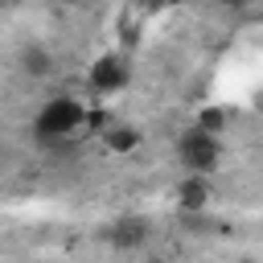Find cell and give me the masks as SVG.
Wrapping results in <instances>:
<instances>
[{"mask_svg":"<svg viewBox=\"0 0 263 263\" xmlns=\"http://www.w3.org/2000/svg\"><path fill=\"white\" fill-rule=\"evenodd\" d=\"M82 103L70 95H53L37 115H33V140L45 148H66L74 136H82Z\"/></svg>","mask_w":263,"mask_h":263,"instance_id":"cell-1","label":"cell"},{"mask_svg":"<svg viewBox=\"0 0 263 263\" xmlns=\"http://www.w3.org/2000/svg\"><path fill=\"white\" fill-rule=\"evenodd\" d=\"M177 156L189 173H218V160H222V140L210 136V132H197L189 127L181 140H177Z\"/></svg>","mask_w":263,"mask_h":263,"instance_id":"cell-2","label":"cell"},{"mask_svg":"<svg viewBox=\"0 0 263 263\" xmlns=\"http://www.w3.org/2000/svg\"><path fill=\"white\" fill-rule=\"evenodd\" d=\"M86 82H90L95 95H115V90H123L132 82V66H127L123 53H99L90 74H86Z\"/></svg>","mask_w":263,"mask_h":263,"instance_id":"cell-3","label":"cell"},{"mask_svg":"<svg viewBox=\"0 0 263 263\" xmlns=\"http://www.w3.org/2000/svg\"><path fill=\"white\" fill-rule=\"evenodd\" d=\"M210 197H214L210 173H189L185 168V177L177 181V205H181V214H201L210 205Z\"/></svg>","mask_w":263,"mask_h":263,"instance_id":"cell-4","label":"cell"},{"mask_svg":"<svg viewBox=\"0 0 263 263\" xmlns=\"http://www.w3.org/2000/svg\"><path fill=\"white\" fill-rule=\"evenodd\" d=\"M99 140H103V148L107 152H115V156H127V152H136L140 144H144V132L136 127V123H107L103 132H99Z\"/></svg>","mask_w":263,"mask_h":263,"instance_id":"cell-5","label":"cell"},{"mask_svg":"<svg viewBox=\"0 0 263 263\" xmlns=\"http://www.w3.org/2000/svg\"><path fill=\"white\" fill-rule=\"evenodd\" d=\"M148 222L144 218H119L111 230H107V242L111 247H119V251H140L144 242H148Z\"/></svg>","mask_w":263,"mask_h":263,"instance_id":"cell-6","label":"cell"},{"mask_svg":"<svg viewBox=\"0 0 263 263\" xmlns=\"http://www.w3.org/2000/svg\"><path fill=\"white\" fill-rule=\"evenodd\" d=\"M21 70H25L29 78H49V74H53V53H49L45 45H25V49H21Z\"/></svg>","mask_w":263,"mask_h":263,"instance_id":"cell-7","label":"cell"},{"mask_svg":"<svg viewBox=\"0 0 263 263\" xmlns=\"http://www.w3.org/2000/svg\"><path fill=\"white\" fill-rule=\"evenodd\" d=\"M226 119H230V115H226V107H201V111H197V119H193V127H197V132L218 136V132L226 127Z\"/></svg>","mask_w":263,"mask_h":263,"instance_id":"cell-8","label":"cell"},{"mask_svg":"<svg viewBox=\"0 0 263 263\" xmlns=\"http://www.w3.org/2000/svg\"><path fill=\"white\" fill-rule=\"evenodd\" d=\"M107 123H111V111H103V107H86L82 111V132H95L99 136Z\"/></svg>","mask_w":263,"mask_h":263,"instance_id":"cell-9","label":"cell"},{"mask_svg":"<svg viewBox=\"0 0 263 263\" xmlns=\"http://www.w3.org/2000/svg\"><path fill=\"white\" fill-rule=\"evenodd\" d=\"M119 41H123L127 49H136V45H140V21H123V29H119Z\"/></svg>","mask_w":263,"mask_h":263,"instance_id":"cell-10","label":"cell"},{"mask_svg":"<svg viewBox=\"0 0 263 263\" xmlns=\"http://www.w3.org/2000/svg\"><path fill=\"white\" fill-rule=\"evenodd\" d=\"M132 4H136L144 16H152V12H160V8H164V0H132Z\"/></svg>","mask_w":263,"mask_h":263,"instance_id":"cell-11","label":"cell"},{"mask_svg":"<svg viewBox=\"0 0 263 263\" xmlns=\"http://www.w3.org/2000/svg\"><path fill=\"white\" fill-rule=\"evenodd\" d=\"M210 4H214V8H242L247 0H210Z\"/></svg>","mask_w":263,"mask_h":263,"instance_id":"cell-12","label":"cell"},{"mask_svg":"<svg viewBox=\"0 0 263 263\" xmlns=\"http://www.w3.org/2000/svg\"><path fill=\"white\" fill-rule=\"evenodd\" d=\"M49 4H58V8H78L82 0H49Z\"/></svg>","mask_w":263,"mask_h":263,"instance_id":"cell-13","label":"cell"},{"mask_svg":"<svg viewBox=\"0 0 263 263\" xmlns=\"http://www.w3.org/2000/svg\"><path fill=\"white\" fill-rule=\"evenodd\" d=\"M177 4H185V0H164V8H177Z\"/></svg>","mask_w":263,"mask_h":263,"instance_id":"cell-14","label":"cell"},{"mask_svg":"<svg viewBox=\"0 0 263 263\" xmlns=\"http://www.w3.org/2000/svg\"><path fill=\"white\" fill-rule=\"evenodd\" d=\"M0 4H12V0H0Z\"/></svg>","mask_w":263,"mask_h":263,"instance_id":"cell-15","label":"cell"}]
</instances>
